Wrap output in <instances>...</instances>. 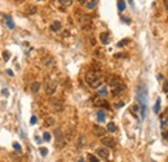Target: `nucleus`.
<instances>
[{
    "instance_id": "obj_19",
    "label": "nucleus",
    "mask_w": 168,
    "mask_h": 162,
    "mask_svg": "<svg viewBox=\"0 0 168 162\" xmlns=\"http://www.w3.org/2000/svg\"><path fill=\"white\" fill-rule=\"evenodd\" d=\"M57 1H58L62 7H70V5L73 4V0H57Z\"/></svg>"
},
{
    "instance_id": "obj_24",
    "label": "nucleus",
    "mask_w": 168,
    "mask_h": 162,
    "mask_svg": "<svg viewBox=\"0 0 168 162\" xmlns=\"http://www.w3.org/2000/svg\"><path fill=\"white\" fill-rule=\"evenodd\" d=\"M118 9L120 12L125 9V3L123 1V0H119V1H118Z\"/></svg>"
},
{
    "instance_id": "obj_7",
    "label": "nucleus",
    "mask_w": 168,
    "mask_h": 162,
    "mask_svg": "<svg viewBox=\"0 0 168 162\" xmlns=\"http://www.w3.org/2000/svg\"><path fill=\"white\" fill-rule=\"evenodd\" d=\"M119 85H122V79L119 77L109 78V86L111 87V88H114V87H116V86H119Z\"/></svg>"
},
{
    "instance_id": "obj_31",
    "label": "nucleus",
    "mask_w": 168,
    "mask_h": 162,
    "mask_svg": "<svg viewBox=\"0 0 168 162\" xmlns=\"http://www.w3.org/2000/svg\"><path fill=\"white\" fill-rule=\"evenodd\" d=\"M114 106H115L116 109H119V108H123V106H124V103H123V101H118V103H115V105H114Z\"/></svg>"
},
{
    "instance_id": "obj_8",
    "label": "nucleus",
    "mask_w": 168,
    "mask_h": 162,
    "mask_svg": "<svg viewBox=\"0 0 168 162\" xmlns=\"http://www.w3.org/2000/svg\"><path fill=\"white\" fill-rule=\"evenodd\" d=\"M94 105H97V106H104V108H106V109H109V103H107L105 99H101V97H97V99H94Z\"/></svg>"
},
{
    "instance_id": "obj_34",
    "label": "nucleus",
    "mask_w": 168,
    "mask_h": 162,
    "mask_svg": "<svg viewBox=\"0 0 168 162\" xmlns=\"http://www.w3.org/2000/svg\"><path fill=\"white\" fill-rule=\"evenodd\" d=\"M13 148H14V149H16V151H18V152H21V145H20V144H18V143H14V144H13Z\"/></svg>"
},
{
    "instance_id": "obj_37",
    "label": "nucleus",
    "mask_w": 168,
    "mask_h": 162,
    "mask_svg": "<svg viewBox=\"0 0 168 162\" xmlns=\"http://www.w3.org/2000/svg\"><path fill=\"white\" fill-rule=\"evenodd\" d=\"M7 73H8V75H9V77H13V75H14V73L10 70V69H8V70H7Z\"/></svg>"
},
{
    "instance_id": "obj_28",
    "label": "nucleus",
    "mask_w": 168,
    "mask_h": 162,
    "mask_svg": "<svg viewBox=\"0 0 168 162\" xmlns=\"http://www.w3.org/2000/svg\"><path fill=\"white\" fill-rule=\"evenodd\" d=\"M3 57H4L5 61H8V60H9V57H10V53L8 52V51H4V53H3Z\"/></svg>"
},
{
    "instance_id": "obj_22",
    "label": "nucleus",
    "mask_w": 168,
    "mask_h": 162,
    "mask_svg": "<svg viewBox=\"0 0 168 162\" xmlns=\"http://www.w3.org/2000/svg\"><path fill=\"white\" fill-rule=\"evenodd\" d=\"M159 110H160V99H157V103H155V106H154V112L155 113H159Z\"/></svg>"
},
{
    "instance_id": "obj_36",
    "label": "nucleus",
    "mask_w": 168,
    "mask_h": 162,
    "mask_svg": "<svg viewBox=\"0 0 168 162\" xmlns=\"http://www.w3.org/2000/svg\"><path fill=\"white\" fill-rule=\"evenodd\" d=\"M1 94L5 95V96H8V95H9V91H8V89L5 88V89H3V91H1Z\"/></svg>"
},
{
    "instance_id": "obj_41",
    "label": "nucleus",
    "mask_w": 168,
    "mask_h": 162,
    "mask_svg": "<svg viewBox=\"0 0 168 162\" xmlns=\"http://www.w3.org/2000/svg\"><path fill=\"white\" fill-rule=\"evenodd\" d=\"M164 5H166V8L168 9V0H164Z\"/></svg>"
},
{
    "instance_id": "obj_6",
    "label": "nucleus",
    "mask_w": 168,
    "mask_h": 162,
    "mask_svg": "<svg viewBox=\"0 0 168 162\" xmlns=\"http://www.w3.org/2000/svg\"><path fill=\"white\" fill-rule=\"evenodd\" d=\"M124 91H125V86L123 85V83H122V85H119V86H116V87H114V88H111V92H113L114 96L122 95Z\"/></svg>"
},
{
    "instance_id": "obj_20",
    "label": "nucleus",
    "mask_w": 168,
    "mask_h": 162,
    "mask_svg": "<svg viewBox=\"0 0 168 162\" xmlns=\"http://www.w3.org/2000/svg\"><path fill=\"white\" fill-rule=\"evenodd\" d=\"M116 130H118V128H116V126L114 125L113 122L107 123V131H109V132H116Z\"/></svg>"
},
{
    "instance_id": "obj_10",
    "label": "nucleus",
    "mask_w": 168,
    "mask_h": 162,
    "mask_svg": "<svg viewBox=\"0 0 168 162\" xmlns=\"http://www.w3.org/2000/svg\"><path fill=\"white\" fill-rule=\"evenodd\" d=\"M109 39H110V35L107 31H104L100 34V40L102 44H109Z\"/></svg>"
},
{
    "instance_id": "obj_4",
    "label": "nucleus",
    "mask_w": 168,
    "mask_h": 162,
    "mask_svg": "<svg viewBox=\"0 0 168 162\" xmlns=\"http://www.w3.org/2000/svg\"><path fill=\"white\" fill-rule=\"evenodd\" d=\"M80 25H82V27L84 30L89 29L92 26V18L89 16H87V14H84V16L80 17Z\"/></svg>"
},
{
    "instance_id": "obj_23",
    "label": "nucleus",
    "mask_w": 168,
    "mask_h": 162,
    "mask_svg": "<svg viewBox=\"0 0 168 162\" xmlns=\"http://www.w3.org/2000/svg\"><path fill=\"white\" fill-rule=\"evenodd\" d=\"M128 43H130V39H127V38H125V39H123V40L119 42V43L116 44V46H118V47H124V46H127Z\"/></svg>"
},
{
    "instance_id": "obj_21",
    "label": "nucleus",
    "mask_w": 168,
    "mask_h": 162,
    "mask_svg": "<svg viewBox=\"0 0 168 162\" xmlns=\"http://www.w3.org/2000/svg\"><path fill=\"white\" fill-rule=\"evenodd\" d=\"M53 106H55L56 110H62V104H61V101H58V100L53 101Z\"/></svg>"
},
{
    "instance_id": "obj_12",
    "label": "nucleus",
    "mask_w": 168,
    "mask_h": 162,
    "mask_svg": "<svg viewBox=\"0 0 168 162\" xmlns=\"http://www.w3.org/2000/svg\"><path fill=\"white\" fill-rule=\"evenodd\" d=\"M25 12H26L27 14H35V13L38 12V8L35 7V5H32V4H29L27 7L25 8Z\"/></svg>"
},
{
    "instance_id": "obj_14",
    "label": "nucleus",
    "mask_w": 168,
    "mask_h": 162,
    "mask_svg": "<svg viewBox=\"0 0 168 162\" xmlns=\"http://www.w3.org/2000/svg\"><path fill=\"white\" fill-rule=\"evenodd\" d=\"M96 5H97V0H88L85 7L87 9H93V8H96Z\"/></svg>"
},
{
    "instance_id": "obj_3",
    "label": "nucleus",
    "mask_w": 168,
    "mask_h": 162,
    "mask_svg": "<svg viewBox=\"0 0 168 162\" xmlns=\"http://www.w3.org/2000/svg\"><path fill=\"white\" fill-rule=\"evenodd\" d=\"M56 88H57V83L55 82V80H48V82L46 83V92L47 95H53L56 92Z\"/></svg>"
},
{
    "instance_id": "obj_17",
    "label": "nucleus",
    "mask_w": 168,
    "mask_h": 162,
    "mask_svg": "<svg viewBox=\"0 0 168 162\" xmlns=\"http://www.w3.org/2000/svg\"><path fill=\"white\" fill-rule=\"evenodd\" d=\"M98 96H102V97H106L107 95H109V92H107V88L106 87H101L100 89H98Z\"/></svg>"
},
{
    "instance_id": "obj_1",
    "label": "nucleus",
    "mask_w": 168,
    "mask_h": 162,
    "mask_svg": "<svg viewBox=\"0 0 168 162\" xmlns=\"http://www.w3.org/2000/svg\"><path fill=\"white\" fill-rule=\"evenodd\" d=\"M85 82L88 83L92 88H97V87H101V85H102L100 73H97V71H94V70H89L88 73L85 74Z\"/></svg>"
},
{
    "instance_id": "obj_44",
    "label": "nucleus",
    "mask_w": 168,
    "mask_h": 162,
    "mask_svg": "<svg viewBox=\"0 0 168 162\" xmlns=\"http://www.w3.org/2000/svg\"><path fill=\"white\" fill-rule=\"evenodd\" d=\"M18 1H25V0H18Z\"/></svg>"
},
{
    "instance_id": "obj_11",
    "label": "nucleus",
    "mask_w": 168,
    "mask_h": 162,
    "mask_svg": "<svg viewBox=\"0 0 168 162\" xmlns=\"http://www.w3.org/2000/svg\"><path fill=\"white\" fill-rule=\"evenodd\" d=\"M93 132L97 135V136H102V135H105V128H102L101 126H98V125H94L93 126Z\"/></svg>"
},
{
    "instance_id": "obj_45",
    "label": "nucleus",
    "mask_w": 168,
    "mask_h": 162,
    "mask_svg": "<svg viewBox=\"0 0 168 162\" xmlns=\"http://www.w3.org/2000/svg\"><path fill=\"white\" fill-rule=\"evenodd\" d=\"M39 1H43V0H39Z\"/></svg>"
},
{
    "instance_id": "obj_25",
    "label": "nucleus",
    "mask_w": 168,
    "mask_h": 162,
    "mask_svg": "<svg viewBox=\"0 0 168 162\" xmlns=\"http://www.w3.org/2000/svg\"><path fill=\"white\" fill-rule=\"evenodd\" d=\"M55 118H52V117H49V118H47V121H46V126H53L55 125Z\"/></svg>"
},
{
    "instance_id": "obj_9",
    "label": "nucleus",
    "mask_w": 168,
    "mask_h": 162,
    "mask_svg": "<svg viewBox=\"0 0 168 162\" xmlns=\"http://www.w3.org/2000/svg\"><path fill=\"white\" fill-rule=\"evenodd\" d=\"M61 27H62V25H61V22H60V21H53L52 25H50V31L58 32L60 30H61Z\"/></svg>"
},
{
    "instance_id": "obj_30",
    "label": "nucleus",
    "mask_w": 168,
    "mask_h": 162,
    "mask_svg": "<svg viewBox=\"0 0 168 162\" xmlns=\"http://www.w3.org/2000/svg\"><path fill=\"white\" fill-rule=\"evenodd\" d=\"M88 156H89V162H98L96 156H93V154H88Z\"/></svg>"
},
{
    "instance_id": "obj_38",
    "label": "nucleus",
    "mask_w": 168,
    "mask_h": 162,
    "mask_svg": "<svg viewBox=\"0 0 168 162\" xmlns=\"http://www.w3.org/2000/svg\"><path fill=\"white\" fill-rule=\"evenodd\" d=\"M123 20H124V22H125V23H130V22H131L130 18H127V17H123Z\"/></svg>"
},
{
    "instance_id": "obj_39",
    "label": "nucleus",
    "mask_w": 168,
    "mask_h": 162,
    "mask_svg": "<svg viewBox=\"0 0 168 162\" xmlns=\"http://www.w3.org/2000/svg\"><path fill=\"white\" fill-rule=\"evenodd\" d=\"M78 1H79L80 4H87V1H88V0H78Z\"/></svg>"
},
{
    "instance_id": "obj_35",
    "label": "nucleus",
    "mask_w": 168,
    "mask_h": 162,
    "mask_svg": "<svg viewBox=\"0 0 168 162\" xmlns=\"http://www.w3.org/2000/svg\"><path fill=\"white\" fill-rule=\"evenodd\" d=\"M163 91L166 92V94H168V82H166V83L163 85Z\"/></svg>"
},
{
    "instance_id": "obj_15",
    "label": "nucleus",
    "mask_w": 168,
    "mask_h": 162,
    "mask_svg": "<svg viewBox=\"0 0 168 162\" xmlns=\"http://www.w3.org/2000/svg\"><path fill=\"white\" fill-rule=\"evenodd\" d=\"M4 20H5V22H7L8 27H9V29H14V23H13V21H12V17L10 16H4Z\"/></svg>"
},
{
    "instance_id": "obj_33",
    "label": "nucleus",
    "mask_w": 168,
    "mask_h": 162,
    "mask_svg": "<svg viewBox=\"0 0 168 162\" xmlns=\"http://www.w3.org/2000/svg\"><path fill=\"white\" fill-rule=\"evenodd\" d=\"M36 121H38V118H36L35 116H32L31 119H30V123H31V125H35V123H36Z\"/></svg>"
},
{
    "instance_id": "obj_26",
    "label": "nucleus",
    "mask_w": 168,
    "mask_h": 162,
    "mask_svg": "<svg viewBox=\"0 0 168 162\" xmlns=\"http://www.w3.org/2000/svg\"><path fill=\"white\" fill-rule=\"evenodd\" d=\"M83 145H84V136H83V135H80L79 140H78V148H82Z\"/></svg>"
},
{
    "instance_id": "obj_18",
    "label": "nucleus",
    "mask_w": 168,
    "mask_h": 162,
    "mask_svg": "<svg viewBox=\"0 0 168 162\" xmlns=\"http://www.w3.org/2000/svg\"><path fill=\"white\" fill-rule=\"evenodd\" d=\"M97 121L98 122H104L105 121V112H104V110H98V112H97Z\"/></svg>"
},
{
    "instance_id": "obj_2",
    "label": "nucleus",
    "mask_w": 168,
    "mask_h": 162,
    "mask_svg": "<svg viewBox=\"0 0 168 162\" xmlns=\"http://www.w3.org/2000/svg\"><path fill=\"white\" fill-rule=\"evenodd\" d=\"M55 136H56L57 148H62V147L65 145V139H64V135H62L61 128H56V130H55Z\"/></svg>"
},
{
    "instance_id": "obj_46",
    "label": "nucleus",
    "mask_w": 168,
    "mask_h": 162,
    "mask_svg": "<svg viewBox=\"0 0 168 162\" xmlns=\"http://www.w3.org/2000/svg\"><path fill=\"white\" fill-rule=\"evenodd\" d=\"M153 162H157V161H153Z\"/></svg>"
},
{
    "instance_id": "obj_16",
    "label": "nucleus",
    "mask_w": 168,
    "mask_h": 162,
    "mask_svg": "<svg viewBox=\"0 0 168 162\" xmlns=\"http://www.w3.org/2000/svg\"><path fill=\"white\" fill-rule=\"evenodd\" d=\"M39 89H40V83H39V82H34V83H32V85H31V91L34 92V94H38Z\"/></svg>"
},
{
    "instance_id": "obj_43",
    "label": "nucleus",
    "mask_w": 168,
    "mask_h": 162,
    "mask_svg": "<svg viewBox=\"0 0 168 162\" xmlns=\"http://www.w3.org/2000/svg\"><path fill=\"white\" fill-rule=\"evenodd\" d=\"M78 162H84V160H79V161H78Z\"/></svg>"
},
{
    "instance_id": "obj_40",
    "label": "nucleus",
    "mask_w": 168,
    "mask_h": 162,
    "mask_svg": "<svg viewBox=\"0 0 168 162\" xmlns=\"http://www.w3.org/2000/svg\"><path fill=\"white\" fill-rule=\"evenodd\" d=\"M163 137L166 140H168V132H163Z\"/></svg>"
},
{
    "instance_id": "obj_13",
    "label": "nucleus",
    "mask_w": 168,
    "mask_h": 162,
    "mask_svg": "<svg viewBox=\"0 0 168 162\" xmlns=\"http://www.w3.org/2000/svg\"><path fill=\"white\" fill-rule=\"evenodd\" d=\"M97 154L101 156L102 158H109V151H107V148H100L97 149Z\"/></svg>"
},
{
    "instance_id": "obj_5",
    "label": "nucleus",
    "mask_w": 168,
    "mask_h": 162,
    "mask_svg": "<svg viewBox=\"0 0 168 162\" xmlns=\"http://www.w3.org/2000/svg\"><path fill=\"white\" fill-rule=\"evenodd\" d=\"M102 144L105 147H106V148H110V149H114L115 148V140L113 139V137H104L102 139Z\"/></svg>"
},
{
    "instance_id": "obj_29",
    "label": "nucleus",
    "mask_w": 168,
    "mask_h": 162,
    "mask_svg": "<svg viewBox=\"0 0 168 162\" xmlns=\"http://www.w3.org/2000/svg\"><path fill=\"white\" fill-rule=\"evenodd\" d=\"M43 139L46 140V142H49V140H50V134L49 132H44L43 134Z\"/></svg>"
},
{
    "instance_id": "obj_27",
    "label": "nucleus",
    "mask_w": 168,
    "mask_h": 162,
    "mask_svg": "<svg viewBox=\"0 0 168 162\" xmlns=\"http://www.w3.org/2000/svg\"><path fill=\"white\" fill-rule=\"evenodd\" d=\"M167 121H168V118H167V117H164V118L162 119V121H160V128H164V127H166Z\"/></svg>"
},
{
    "instance_id": "obj_32",
    "label": "nucleus",
    "mask_w": 168,
    "mask_h": 162,
    "mask_svg": "<svg viewBox=\"0 0 168 162\" xmlns=\"http://www.w3.org/2000/svg\"><path fill=\"white\" fill-rule=\"evenodd\" d=\"M40 154H41V156H47V154H48V149L40 148Z\"/></svg>"
},
{
    "instance_id": "obj_42",
    "label": "nucleus",
    "mask_w": 168,
    "mask_h": 162,
    "mask_svg": "<svg viewBox=\"0 0 168 162\" xmlns=\"http://www.w3.org/2000/svg\"><path fill=\"white\" fill-rule=\"evenodd\" d=\"M128 1H130V3H131V4H132V3H133V0H128Z\"/></svg>"
}]
</instances>
